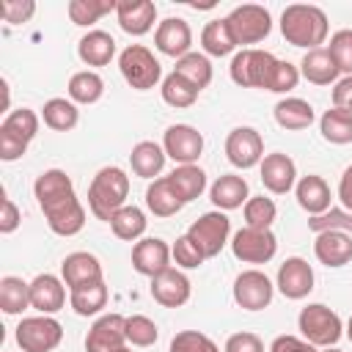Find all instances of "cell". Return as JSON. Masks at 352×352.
<instances>
[{
	"instance_id": "1",
	"label": "cell",
	"mask_w": 352,
	"mask_h": 352,
	"mask_svg": "<svg viewBox=\"0 0 352 352\" xmlns=\"http://www.w3.org/2000/svg\"><path fill=\"white\" fill-rule=\"evenodd\" d=\"M327 30H330L327 14L319 6L294 3V6H286L280 14V33L292 47L316 50L324 44Z\"/></svg>"
},
{
	"instance_id": "2",
	"label": "cell",
	"mask_w": 352,
	"mask_h": 352,
	"mask_svg": "<svg viewBox=\"0 0 352 352\" xmlns=\"http://www.w3.org/2000/svg\"><path fill=\"white\" fill-rule=\"evenodd\" d=\"M129 198V176L118 165H104L96 170V176L88 184V209L96 220L110 223L113 214L126 206Z\"/></svg>"
},
{
	"instance_id": "3",
	"label": "cell",
	"mask_w": 352,
	"mask_h": 352,
	"mask_svg": "<svg viewBox=\"0 0 352 352\" xmlns=\"http://www.w3.org/2000/svg\"><path fill=\"white\" fill-rule=\"evenodd\" d=\"M297 327L302 333L305 341H311L314 346L319 349H327V346H336L344 336V322L341 316L327 308L324 302H308L300 316H297Z\"/></svg>"
},
{
	"instance_id": "4",
	"label": "cell",
	"mask_w": 352,
	"mask_h": 352,
	"mask_svg": "<svg viewBox=\"0 0 352 352\" xmlns=\"http://www.w3.org/2000/svg\"><path fill=\"white\" fill-rule=\"evenodd\" d=\"M275 63L278 58L267 50H256V47H248V50H239L234 58H231V66H228V74L236 85L242 88H264L270 85V77L275 72Z\"/></svg>"
},
{
	"instance_id": "5",
	"label": "cell",
	"mask_w": 352,
	"mask_h": 352,
	"mask_svg": "<svg viewBox=\"0 0 352 352\" xmlns=\"http://www.w3.org/2000/svg\"><path fill=\"white\" fill-rule=\"evenodd\" d=\"M118 69L135 91H151L162 80V66L154 52L143 44H129L118 55Z\"/></svg>"
},
{
	"instance_id": "6",
	"label": "cell",
	"mask_w": 352,
	"mask_h": 352,
	"mask_svg": "<svg viewBox=\"0 0 352 352\" xmlns=\"http://www.w3.org/2000/svg\"><path fill=\"white\" fill-rule=\"evenodd\" d=\"M16 344L22 352H52L63 341V324L55 316H25L16 324Z\"/></svg>"
},
{
	"instance_id": "7",
	"label": "cell",
	"mask_w": 352,
	"mask_h": 352,
	"mask_svg": "<svg viewBox=\"0 0 352 352\" xmlns=\"http://www.w3.org/2000/svg\"><path fill=\"white\" fill-rule=\"evenodd\" d=\"M228 28L234 33V41L236 47L248 50V44H258L270 36L272 30V16L264 6H256V3H245V6H236L228 16Z\"/></svg>"
},
{
	"instance_id": "8",
	"label": "cell",
	"mask_w": 352,
	"mask_h": 352,
	"mask_svg": "<svg viewBox=\"0 0 352 352\" xmlns=\"http://www.w3.org/2000/svg\"><path fill=\"white\" fill-rule=\"evenodd\" d=\"M187 236L204 250L206 258H214V256L228 245V236H231V220H228V214L220 212V209L204 212L198 220L190 223Z\"/></svg>"
},
{
	"instance_id": "9",
	"label": "cell",
	"mask_w": 352,
	"mask_h": 352,
	"mask_svg": "<svg viewBox=\"0 0 352 352\" xmlns=\"http://www.w3.org/2000/svg\"><path fill=\"white\" fill-rule=\"evenodd\" d=\"M231 253L242 264H267L278 253V239L272 228H239L231 236Z\"/></svg>"
},
{
	"instance_id": "10",
	"label": "cell",
	"mask_w": 352,
	"mask_h": 352,
	"mask_svg": "<svg viewBox=\"0 0 352 352\" xmlns=\"http://www.w3.org/2000/svg\"><path fill=\"white\" fill-rule=\"evenodd\" d=\"M234 302L245 311H264L275 297V283L261 270H242L231 286Z\"/></svg>"
},
{
	"instance_id": "11",
	"label": "cell",
	"mask_w": 352,
	"mask_h": 352,
	"mask_svg": "<svg viewBox=\"0 0 352 352\" xmlns=\"http://www.w3.org/2000/svg\"><path fill=\"white\" fill-rule=\"evenodd\" d=\"M226 157L239 170L256 168L264 160V138L253 126H236L226 138Z\"/></svg>"
},
{
	"instance_id": "12",
	"label": "cell",
	"mask_w": 352,
	"mask_h": 352,
	"mask_svg": "<svg viewBox=\"0 0 352 352\" xmlns=\"http://www.w3.org/2000/svg\"><path fill=\"white\" fill-rule=\"evenodd\" d=\"M165 154L179 165H198L204 154V135L190 124H170L162 135Z\"/></svg>"
},
{
	"instance_id": "13",
	"label": "cell",
	"mask_w": 352,
	"mask_h": 352,
	"mask_svg": "<svg viewBox=\"0 0 352 352\" xmlns=\"http://www.w3.org/2000/svg\"><path fill=\"white\" fill-rule=\"evenodd\" d=\"M170 261H173L170 245L160 236H143L132 245V267L138 275L157 278L165 270H170Z\"/></svg>"
},
{
	"instance_id": "14",
	"label": "cell",
	"mask_w": 352,
	"mask_h": 352,
	"mask_svg": "<svg viewBox=\"0 0 352 352\" xmlns=\"http://www.w3.org/2000/svg\"><path fill=\"white\" fill-rule=\"evenodd\" d=\"M314 267L300 258V256H289L280 267H278V278H275V289L286 297V300H302L314 292Z\"/></svg>"
},
{
	"instance_id": "15",
	"label": "cell",
	"mask_w": 352,
	"mask_h": 352,
	"mask_svg": "<svg viewBox=\"0 0 352 352\" xmlns=\"http://www.w3.org/2000/svg\"><path fill=\"white\" fill-rule=\"evenodd\" d=\"M261 184L272 192V195H286L294 190L297 184V165L289 154L283 151H272V154H264L261 165Z\"/></svg>"
},
{
	"instance_id": "16",
	"label": "cell",
	"mask_w": 352,
	"mask_h": 352,
	"mask_svg": "<svg viewBox=\"0 0 352 352\" xmlns=\"http://www.w3.org/2000/svg\"><path fill=\"white\" fill-rule=\"evenodd\" d=\"M154 47L168 55V58H184L187 52H192V30L187 25V19L182 16H165L157 30H154Z\"/></svg>"
},
{
	"instance_id": "17",
	"label": "cell",
	"mask_w": 352,
	"mask_h": 352,
	"mask_svg": "<svg viewBox=\"0 0 352 352\" xmlns=\"http://www.w3.org/2000/svg\"><path fill=\"white\" fill-rule=\"evenodd\" d=\"M124 322L126 316L121 314H104L99 316L88 336H85V352H113L126 346V333H124Z\"/></svg>"
},
{
	"instance_id": "18",
	"label": "cell",
	"mask_w": 352,
	"mask_h": 352,
	"mask_svg": "<svg viewBox=\"0 0 352 352\" xmlns=\"http://www.w3.org/2000/svg\"><path fill=\"white\" fill-rule=\"evenodd\" d=\"M190 294H192V283L179 267H170L162 275L151 278V297L162 308H182L190 300Z\"/></svg>"
},
{
	"instance_id": "19",
	"label": "cell",
	"mask_w": 352,
	"mask_h": 352,
	"mask_svg": "<svg viewBox=\"0 0 352 352\" xmlns=\"http://www.w3.org/2000/svg\"><path fill=\"white\" fill-rule=\"evenodd\" d=\"M41 212L47 217L50 231L58 234V236H74L85 226V209H82V204H80L77 195H69V198H63V201L41 209Z\"/></svg>"
},
{
	"instance_id": "20",
	"label": "cell",
	"mask_w": 352,
	"mask_h": 352,
	"mask_svg": "<svg viewBox=\"0 0 352 352\" xmlns=\"http://www.w3.org/2000/svg\"><path fill=\"white\" fill-rule=\"evenodd\" d=\"M66 305V283L63 278L52 275V272H41L30 280V308H36L38 314H58Z\"/></svg>"
},
{
	"instance_id": "21",
	"label": "cell",
	"mask_w": 352,
	"mask_h": 352,
	"mask_svg": "<svg viewBox=\"0 0 352 352\" xmlns=\"http://www.w3.org/2000/svg\"><path fill=\"white\" fill-rule=\"evenodd\" d=\"M60 278L63 283L72 289H80V286H88V283H96V280H104L102 278V264L94 253L88 250H74L69 253L63 261H60Z\"/></svg>"
},
{
	"instance_id": "22",
	"label": "cell",
	"mask_w": 352,
	"mask_h": 352,
	"mask_svg": "<svg viewBox=\"0 0 352 352\" xmlns=\"http://www.w3.org/2000/svg\"><path fill=\"white\" fill-rule=\"evenodd\" d=\"M116 19L124 33L146 36L157 22V6L151 0H118Z\"/></svg>"
},
{
	"instance_id": "23",
	"label": "cell",
	"mask_w": 352,
	"mask_h": 352,
	"mask_svg": "<svg viewBox=\"0 0 352 352\" xmlns=\"http://www.w3.org/2000/svg\"><path fill=\"white\" fill-rule=\"evenodd\" d=\"M314 256L324 267H346L352 261V234L344 231H322L314 242Z\"/></svg>"
},
{
	"instance_id": "24",
	"label": "cell",
	"mask_w": 352,
	"mask_h": 352,
	"mask_svg": "<svg viewBox=\"0 0 352 352\" xmlns=\"http://www.w3.org/2000/svg\"><path fill=\"white\" fill-rule=\"evenodd\" d=\"M209 198L212 204L220 209V212H231V209H239L248 204L250 198V187L248 182L239 176V173H223L212 182L209 187Z\"/></svg>"
},
{
	"instance_id": "25",
	"label": "cell",
	"mask_w": 352,
	"mask_h": 352,
	"mask_svg": "<svg viewBox=\"0 0 352 352\" xmlns=\"http://www.w3.org/2000/svg\"><path fill=\"white\" fill-rule=\"evenodd\" d=\"M338 74H341V69H338V63H336V58L330 55L327 47L308 50L300 60V77H305L314 85H330V82L336 85Z\"/></svg>"
},
{
	"instance_id": "26",
	"label": "cell",
	"mask_w": 352,
	"mask_h": 352,
	"mask_svg": "<svg viewBox=\"0 0 352 352\" xmlns=\"http://www.w3.org/2000/svg\"><path fill=\"white\" fill-rule=\"evenodd\" d=\"M33 195H36L38 206L47 209V206H52V204H58V201L74 195L72 176H69L66 170H60V168H50V170H44V173L36 176V182H33Z\"/></svg>"
},
{
	"instance_id": "27",
	"label": "cell",
	"mask_w": 352,
	"mask_h": 352,
	"mask_svg": "<svg viewBox=\"0 0 352 352\" xmlns=\"http://www.w3.org/2000/svg\"><path fill=\"white\" fill-rule=\"evenodd\" d=\"M294 195H297L300 209L308 212L311 217L327 212V209H330V198H333L327 182H324L322 176H316V173H308V176L297 179V184H294Z\"/></svg>"
},
{
	"instance_id": "28",
	"label": "cell",
	"mask_w": 352,
	"mask_h": 352,
	"mask_svg": "<svg viewBox=\"0 0 352 352\" xmlns=\"http://www.w3.org/2000/svg\"><path fill=\"white\" fill-rule=\"evenodd\" d=\"M77 55L85 66H107L116 58V38L107 30H88L77 41Z\"/></svg>"
},
{
	"instance_id": "29",
	"label": "cell",
	"mask_w": 352,
	"mask_h": 352,
	"mask_svg": "<svg viewBox=\"0 0 352 352\" xmlns=\"http://www.w3.org/2000/svg\"><path fill=\"white\" fill-rule=\"evenodd\" d=\"M165 148L154 140H140L132 146V154H129V165H132V173L140 176V179H157L165 168Z\"/></svg>"
},
{
	"instance_id": "30",
	"label": "cell",
	"mask_w": 352,
	"mask_h": 352,
	"mask_svg": "<svg viewBox=\"0 0 352 352\" xmlns=\"http://www.w3.org/2000/svg\"><path fill=\"white\" fill-rule=\"evenodd\" d=\"M275 121L278 126L289 129V132H300V129H308L314 121H316V113L311 107V102L300 99V96H286L275 104Z\"/></svg>"
},
{
	"instance_id": "31",
	"label": "cell",
	"mask_w": 352,
	"mask_h": 352,
	"mask_svg": "<svg viewBox=\"0 0 352 352\" xmlns=\"http://www.w3.org/2000/svg\"><path fill=\"white\" fill-rule=\"evenodd\" d=\"M146 206L154 217H173L176 212H182L184 201L179 198V192L173 190L170 179L168 176H160L154 179L148 187H146Z\"/></svg>"
},
{
	"instance_id": "32",
	"label": "cell",
	"mask_w": 352,
	"mask_h": 352,
	"mask_svg": "<svg viewBox=\"0 0 352 352\" xmlns=\"http://www.w3.org/2000/svg\"><path fill=\"white\" fill-rule=\"evenodd\" d=\"M201 47H204V55L209 58H223V55H231L236 50V41H234V33L228 28V19H209L201 30Z\"/></svg>"
},
{
	"instance_id": "33",
	"label": "cell",
	"mask_w": 352,
	"mask_h": 352,
	"mask_svg": "<svg viewBox=\"0 0 352 352\" xmlns=\"http://www.w3.org/2000/svg\"><path fill=\"white\" fill-rule=\"evenodd\" d=\"M66 91H69V99L74 104H96L104 94V80L99 77V72L82 69V72H74L69 77Z\"/></svg>"
},
{
	"instance_id": "34",
	"label": "cell",
	"mask_w": 352,
	"mask_h": 352,
	"mask_svg": "<svg viewBox=\"0 0 352 352\" xmlns=\"http://www.w3.org/2000/svg\"><path fill=\"white\" fill-rule=\"evenodd\" d=\"M41 118L50 129L55 132H72L77 124H80V110L72 99L66 96H55V99H47L44 107H41Z\"/></svg>"
},
{
	"instance_id": "35",
	"label": "cell",
	"mask_w": 352,
	"mask_h": 352,
	"mask_svg": "<svg viewBox=\"0 0 352 352\" xmlns=\"http://www.w3.org/2000/svg\"><path fill=\"white\" fill-rule=\"evenodd\" d=\"M146 226H148L146 212H143L140 206H135V204L121 206V209L113 214V220H110L113 234H116L118 239H124V242H138V239H143Z\"/></svg>"
},
{
	"instance_id": "36",
	"label": "cell",
	"mask_w": 352,
	"mask_h": 352,
	"mask_svg": "<svg viewBox=\"0 0 352 352\" xmlns=\"http://www.w3.org/2000/svg\"><path fill=\"white\" fill-rule=\"evenodd\" d=\"M107 283L104 280H96V283H88V286H80V289H72L69 292V305L74 308L77 316H96L104 305H107Z\"/></svg>"
},
{
	"instance_id": "37",
	"label": "cell",
	"mask_w": 352,
	"mask_h": 352,
	"mask_svg": "<svg viewBox=\"0 0 352 352\" xmlns=\"http://www.w3.org/2000/svg\"><path fill=\"white\" fill-rule=\"evenodd\" d=\"M168 179H170L173 190L179 192V198H182L184 204L201 198V192L206 190V173H204V168H198V165H176V168L168 173Z\"/></svg>"
},
{
	"instance_id": "38",
	"label": "cell",
	"mask_w": 352,
	"mask_h": 352,
	"mask_svg": "<svg viewBox=\"0 0 352 352\" xmlns=\"http://www.w3.org/2000/svg\"><path fill=\"white\" fill-rule=\"evenodd\" d=\"M0 308L8 316H16L30 308V283H25L16 275L0 278Z\"/></svg>"
},
{
	"instance_id": "39",
	"label": "cell",
	"mask_w": 352,
	"mask_h": 352,
	"mask_svg": "<svg viewBox=\"0 0 352 352\" xmlns=\"http://www.w3.org/2000/svg\"><path fill=\"white\" fill-rule=\"evenodd\" d=\"M319 132L327 143L333 146H346L352 143V113L346 110H338V107H330L322 113L319 118Z\"/></svg>"
},
{
	"instance_id": "40",
	"label": "cell",
	"mask_w": 352,
	"mask_h": 352,
	"mask_svg": "<svg viewBox=\"0 0 352 352\" xmlns=\"http://www.w3.org/2000/svg\"><path fill=\"white\" fill-rule=\"evenodd\" d=\"M173 72H176V74H182V77H184L190 85H195L198 91H204V88L212 82V77H214L212 60H209L204 52H187L184 58H179V60H176Z\"/></svg>"
},
{
	"instance_id": "41",
	"label": "cell",
	"mask_w": 352,
	"mask_h": 352,
	"mask_svg": "<svg viewBox=\"0 0 352 352\" xmlns=\"http://www.w3.org/2000/svg\"><path fill=\"white\" fill-rule=\"evenodd\" d=\"M160 94H162V102H165V104H170V107H176V110H182V107H192L201 91H198L195 85H190L182 74L170 72L168 77H162Z\"/></svg>"
},
{
	"instance_id": "42",
	"label": "cell",
	"mask_w": 352,
	"mask_h": 352,
	"mask_svg": "<svg viewBox=\"0 0 352 352\" xmlns=\"http://www.w3.org/2000/svg\"><path fill=\"white\" fill-rule=\"evenodd\" d=\"M116 8H118L116 0H72V3L66 6L69 19H72L74 25H80V28L96 25L104 14H110V11H116Z\"/></svg>"
},
{
	"instance_id": "43",
	"label": "cell",
	"mask_w": 352,
	"mask_h": 352,
	"mask_svg": "<svg viewBox=\"0 0 352 352\" xmlns=\"http://www.w3.org/2000/svg\"><path fill=\"white\" fill-rule=\"evenodd\" d=\"M242 214H245L248 228H272V223L278 217V206L267 195H250L248 204L242 206Z\"/></svg>"
},
{
	"instance_id": "44",
	"label": "cell",
	"mask_w": 352,
	"mask_h": 352,
	"mask_svg": "<svg viewBox=\"0 0 352 352\" xmlns=\"http://www.w3.org/2000/svg\"><path fill=\"white\" fill-rule=\"evenodd\" d=\"M124 333H126V344H132V346H151V344H157V338H160L157 322L148 319V316H143V314L126 316Z\"/></svg>"
},
{
	"instance_id": "45",
	"label": "cell",
	"mask_w": 352,
	"mask_h": 352,
	"mask_svg": "<svg viewBox=\"0 0 352 352\" xmlns=\"http://www.w3.org/2000/svg\"><path fill=\"white\" fill-rule=\"evenodd\" d=\"M0 126H6L8 132H14V135H19L25 143H30V140L38 135V116H36V110H30V107H16V110L6 113V118H3Z\"/></svg>"
},
{
	"instance_id": "46",
	"label": "cell",
	"mask_w": 352,
	"mask_h": 352,
	"mask_svg": "<svg viewBox=\"0 0 352 352\" xmlns=\"http://www.w3.org/2000/svg\"><path fill=\"white\" fill-rule=\"evenodd\" d=\"M308 228L314 234H322V231H344V234H352V212L338 209V206H330L327 212L308 217Z\"/></svg>"
},
{
	"instance_id": "47",
	"label": "cell",
	"mask_w": 352,
	"mask_h": 352,
	"mask_svg": "<svg viewBox=\"0 0 352 352\" xmlns=\"http://www.w3.org/2000/svg\"><path fill=\"white\" fill-rule=\"evenodd\" d=\"M170 256H173V261H176L179 270H198V267L206 261L204 250H201L187 234L176 236V242L170 245Z\"/></svg>"
},
{
	"instance_id": "48",
	"label": "cell",
	"mask_w": 352,
	"mask_h": 352,
	"mask_svg": "<svg viewBox=\"0 0 352 352\" xmlns=\"http://www.w3.org/2000/svg\"><path fill=\"white\" fill-rule=\"evenodd\" d=\"M170 352H220V349L201 330H179L170 338Z\"/></svg>"
},
{
	"instance_id": "49",
	"label": "cell",
	"mask_w": 352,
	"mask_h": 352,
	"mask_svg": "<svg viewBox=\"0 0 352 352\" xmlns=\"http://www.w3.org/2000/svg\"><path fill=\"white\" fill-rule=\"evenodd\" d=\"M327 50H330V55L336 58L341 74H344V77H352V28L336 30V33L330 36Z\"/></svg>"
},
{
	"instance_id": "50",
	"label": "cell",
	"mask_w": 352,
	"mask_h": 352,
	"mask_svg": "<svg viewBox=\"0 0 352 352\" xmlns=\"http://www.w3.org/2000/svg\"><path fill=\"white\" fill-rule=\"evenodd\" d=\"M297 82H300V69H297L294 63H289V60H280V58H278V63H275V72H272V77H270L267 91H272V94H289V91H294V88H297Z\"/></svg>"
},
{
	"instance_id": "51",
	"label": "cell",
	"mask_w": 352,
	"mask_h": 352,
	"mask_svg": "<svg viewBox=\"0 0 352 352\" xmlns=\"http://www.w3.org/2000/svg\"><path fill=\"white\" fill-rule=\"evenodd\" d=\"M25 151H28V143L19 135H14L6 126H0V160L3 162H16V160L25 157Z\"/></svg>"
},
{
	"instance_id": "52",
	"label": "cell",
	"mask_w": 352,
	"mask_h": 352,
	"mask_svg": "<svg viewBox=\"0 0 352 352\" xmlns=\"http://www.w3.org/2000/svg\"><path fill=\"white\" fill-rule=\"evenodd\" d=\"M223 352H264V341L256 333L242 330V333H234L226 338Z\"/></svg>"
},
{
	"instance_id": "53",
	"label": "cell",
	"mask_w": 352,
	"mask_h": 352,
	"mask_svg": "<svg viewBox=\"0 0 352 352\" xmlns=\"http://www.w3.org/2000/svg\"><path fill=\"white\" fill-rule=\"evenodd\" d=\"M36 14V3L33 0H6L3 3V19L8 25H22Z\"/></svg>"
},
{
	"instance_id": "54",
	"label": "cell",
	"mask_w": 352,
	"mask_h": 352,
	"mask_svg": "<svg viewBox=\"0 0 352 352\" xmlns=\"http://www.w3.org/2000/svg\"><path fill=\"white\" fill-rule=\"evenodd\" d=\"M270 352H319V346H314L300 336H278L270 344Z\"/></svg>"
},
{
	"instance_id": "55",
	"label": "cell",
	"mask_w": 352,
	"mask_h": 352,
	"mask_svg": "<svg viewBox=\"0 0 352 352\" xmlns=\"http://www.w3.org/2000/svg\"><path fill=\"white\" fill-rule=\"evenodd\" d=\"M22 223V212L11 198H3V212H0V234H14Z\"/></svg>"
},
{
	"instance_id": "56",
	"label": "cell",
	"mask_w": 352,
	"mask_h": 352,
	"mask_svg": "<svg viewBox=\"0 0 352 352\" xmlns=\"http://www.w3.org/2000/svg\"><path fill=\"white\" fill-rule=\"evenodd\" d=\"M333 107L352 113V77H341L333 85Z\"/></svg>"
},
{
	"instance_id": "57",
	"label": "cell",
	"mask_w": 352,
	"mask_h": 352,
	"mask_svg": "<svg viewBox=\"0 0 352 352\" xmlns=\"http://www.w3.org/2000/svg\"><path fill=\"white\" fill-rule=\"evenodd\" d=\"M338 201L344 204L346 212H352V165L341 173V182H338Z\"/></svg>"
},
{
	"instance_id": "58",
	"label": "cell",
	"mask_w": 352,
	"mask_h": 352,
	"mask_svg": "<svg viewBox=\"0 0 352 352\" xmlns=\"http://www.w3.org/2000/svg\"><path fill=\"white\" fill-rule=\"evenodd\" d=\"M344 333H346V338H349V341H352V316H349V319H346V327H344Z\"/></svg>"
},
{
	"instance_id": "59",
	"label": "cell",
	"mask_w": 352,
	"mask_h": 352,
	"mask_svg": "<svg viewBox=\"0 0 352 352\" xmlns=\"http://www.w3.org/2000/svg\"><path fill=\"white\" fill-rule=\"evenodd\" d=\"M319 352H341L338 346H327V349H319Z\"/></svg>"
},
{
	"instance_id": "60",
	"label": "cell",
	"mask_w": 352,
	"mask_h": 352,
	"mask_svg": "<svg viewBox=\"0 0 352 352\" xmlns=\"http://www.w3.org/2000/svg\"><path fill=\"white\" fill-rule=\"evenodd\" d=\"M113 352H132L129 346H121V349H113Z\"/></svg>"
}]
</instances>
